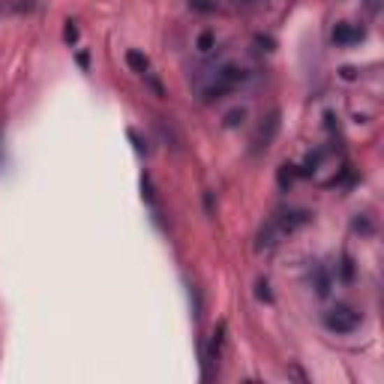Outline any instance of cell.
<instances>
[{"label": "cell", "mask_w": 384, "mask_h": 384, "mask_svg": "<svg viewBox=\"0 0 384 384\" xmlns=\"http://www.w3.org/2000/svg\"><path fill=\"white\" fill-rule=\"evenodd\" d=\"M244 78H246V69L244 66H237V64L219 66L216 75H214V82L205 87V103H214V99H222L226 94H231V90L244 82Z\"/></svg>", "instance_id": "6da1fadb"}, {"label": "cell", "mask_w": 384, "mask_h": 384, "mask_svg": "<svg viewBox=\"0 0 384 384\" xmlns=\"http://www.w3.org/2000/svg\"><path fill=\"white\" fill-rule=\"evenodd\" d=\"M360 312H355L346 303H339V307H333L325 312V327L330 333H337V337H346V333H355L360 327Z\"/></svg>", "instance_id": "7a4b0ae2"}, {"label": "cell", "mask_w": 384, "mask_h": 384, "mask_svg": "<svg viewBox=\"0 0 384 384\" xmlns=\"http://www.w3.org/2000/svg\"><path fill=\"white\" fill-rule=\"evenodd\" d=\"M276 133H279V111H270V115L258 124L256 135H252V154H261V150H267L270 145H274Z\"/></svg>", "instance_id": "3957f363"}, {"label": "cell", "mask_w": 384, "mask_h": 384, "mask_svg": "<svg viewBox=\"0 0 384 384\" xmlns=\"http://www.w3.org/2000/svg\"><path fill=\"white\" fill-rule=\"evenodd\" d=\"M274 222H276L279 235L286 237V235H295L297 228L307 226V222H309V214H307V210H282V214L274 216Z\"/></svg>", "instance_id": "277c9868"}, {"label": "cell", "mask_w": 384, "mask_h": 384, "mask_svg": "<svg viewBox=\"0 0 384 384\" xmlns=\"http://www.w3.org/2000/svg\"><path fill=\"white\" fill-rule=\"evenodd\" d=\"M282 240V235H279V228H276V222L270 219L267 226H261V231H258V237H256V252H270L276 244Z\"/></svg>", "instance_id": "5b68a950"}, {"label": "cell", "mask_w": 384, "mask_h": 384, "mask_svg": "<svg viewBox=\"0 0 384 384\" xmlns=\"http://www.w3.org/2000/svg\"><path fill=\"white\" fill-rule=\"evenodd\" d=\"M363 39V27H355V24H337L333 30V43L337 45H355Z\"/></svg>", "instance_id": "8992f818"}, {"label": "cell", "mask_w": 384, "mask_h": 384, "mask_svg": "<svg viewBox=\"0 0 384 384\" xmlns=\"http://www.w3.org/2000/svg\"><path fill=\"white\" fill-rule=\"evenodd\" d=\"M126 66L133 69V73L145 75L147 69H150V57H147L145 52H135V48H133V52H126Z\"/></svg>", "instance_id": "52a82bcc"}, {"label": "cell", "mask_w": 384, "mask_h": 384, "mask_svg": "<svg viewBox=\"0 0 384 384\" xmlns=\"http://www.w3.org/2000/svg\"><path fill=\"white\" fill-rule=\"evenodd\" d=\"M216 48V34L214 30H201L198 39H195V52L198 54H210Z\"/></svg>", "instance_id": "ba28073f"}, {"label": "cell", "mask_w": 384, "mask_h": 384, "mask_svg": "<svg viewBox=\"0 0 384 384\" xmlns=\"http://www.w3.org/2000/svg\"><path fill=\"white\" fill-rule=\"evenodd\" d=\"M246 120V108H231L226 117H222V126L226 129H235V126H240Z\"/></svg>", "instance_id": "9c48e42d"}, {"label": "cell", "mask_w": 384, "mask_h": 384, "mask_svg": "<svg viewBox=\"0 0 384 384\" xmlns=\"http://www.w3.org/2000/svg\"><path fill=\"white\" fill-rule=\"evenodd\" d=\"M316 291H318V297H327L330 295V276H327L325 267L316 270Z\"/></svg>", "instance_id": "30bf717a"}, {"label": "cell", "mask_w": 384, "mask_h": 384, "mask_svg": "<svg viewBox=\"0 0 384 384\" xmlns=\"http://www.w3.org/2000/svg\"><path fill=\"white\" fill-rule=\"evenodd\" d=\"M256 297H258V300H265V303H274V295H270L267 279H258V282H256Z\"/></svg>", "instance_id": "8fae6325"}, {"label": "cell", "mask_w": 384, "mask_h": 384, "mask_svg": "<svg viewBox=\"0 0 384 384\" xmlns=\"http://www.w3.org/2000/svg\"><path fill=\"white\" fill-rule=\"evenodd\" d=\"M64 43H66V45H75V43H78V24H75V22H66V27H64Z\"/></svg>", "instance_id": "7c38bea8"}, {"label": "cell", "mask_w": 384, "mask_h": 384, "mask_svg": "<svg viewBox=\"0 0 384 384\" xmlns=\"http://www.w3.org/2000/svg\"><path fill=\"white\" fill-rule=\"evenodd\" d=\"M189 303H192V316L201 318V295L195 286H189Z\"/></svg>", "instance_id": "4fadbf2b"}, {"label": "cell", "mask_w": 384, "mask_h": 384, "mask_svg": "<svg viewBox=\"0 0 384 384\" xmlns=\"http://www.w3.org/2000/svg\"><path fill=\"white\" fill-rule=\"evenodd\" d=\"M141 195H145L147 205H156V195H154V186H150V177L147 175L141 177Z\"/></svg>", "instance_id": "5bb4252c"}, {"label": "cell", "mask_w": 384, "mask_h": 384, "mask_svg": "<svg viewBox=\"0 0 384 384\" xmlns=\"http://www.w3.org/2000/svg\"><path fill=\"white\" fill-rule=\"evenodd\" d=\"M189 6L198 9V13H214V9H216L214 0H189Z\"/></svg>", "instance_id": "9a60e30c"}, {"label": "cell", "mask_w": 384, "mask_h": 384, "mask_svg": "<svg viewBox=\"0 0 384 384\" xmlns=\"http://www.w3.org/2000/svg\"><path fill=\"white\" fill-rule=\"evenodd\" d=\"M291 180H295V171H288V165H282V171H279V186H282V189L291 186Z\"/></svg>", "instance_id": "2e32d148"}, {"label": "cell", "mask_w": 384, "mask_h": 384, "mask_svg": "<svg viewBox=\"0 0 384 384\" xmlns=\"http://www.w3.org/2000/svg\"><path fill=\"white\" fill-rule=\"evenodd\" d=\"M355 276V267H351V258H342V279Z\"/></svg>", "instance_id": "e0dca14e"}, {"label": "cell", "mask_w": 384, "mask_h": 384, "mask_svg": "<svg viewBox=\"0 0 384 384\" xmlns=\"http://www.w3.org/2000/svg\"><path fill=\"white\" fill-rule=\"evenodd\" d=\"M129 138H133V145H135V150H138V154H147V147L141 145V138H138V133H135V129H129Z\"/></svg>", "instance_id": "ac0fdd59"}, {"label": "cell", "mask_w": 384, "mask_h": 384, "mask_svg": "<svg viewBox=\"0 0 384 384\" xmlns=\"http://www.w3.org/2000/svg\"><path fill=\"white\" fill-rule=\"evenodd\" d=\"M342 78H346V82H355V78H357V69H355V66H342Z\"/></svg>", "instance_id": "d6986e66"}, {"label": "cell", "mask_w": 384, "mask_h": 384, "mask_svg": "<svg viewBox=\"0 0 384 384\" xmlns=\"http://www.w3.org/2000/svg\"><path fill=\"white\" fill-rule=\"evenodd\" d=\"M288 376H291V378H297V381H307V372H303L300 367H291V369H288Z\"/></svg>", "instance_id": "ffe728a7"}, {"label": "cell", "mask_w": 384, "mask_h": 384, "mask_svg": "<svg viewBox=\"0 0 384 384\" xmlns=\"http://www.w3.org/2000/svg\"><path fill=\"white\" fill-rule=\"evenodd\" d=\"M205 207H207V214H214V195L210 192H205Z\"/></svg>", "instance_id": "44dd1931"}, {"label": "cell", "mask_w": 384, "mask_h": 384, "mask_svg": "<svg viewBox=\"0 0 384 384\" xmlns=\"http://www.w3.org/2000/svg\"><path fill=\"white\" fill-rule=\"evenodd\" d=\"M78 64H82V69H87V64H90V54H87V52H82V54H78Z\"/></svg>", "instance_id": "7402d4cb"}, {"label": "cell", "mask_w": 384, "mask_h": 384, "mask_svg": "<svg viewBox=\"0 0 384 384\" xmlns=\"http://www.w3.org/2000/svg\"><path fill=\"white\" fill-rule=\"evenodd\" d=\"M235 3H240V6H252V3H258V0H235Z\"/></svg>", "instance_id": "603a6c76"}]
</instances>
